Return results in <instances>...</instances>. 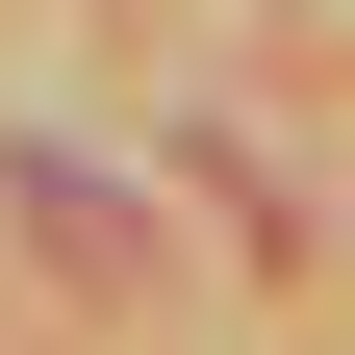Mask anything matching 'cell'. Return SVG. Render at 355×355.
<instances>
[{"label": "cell", "instance_id": "1", "mask_svg": "<svg viewBox=\"0 0 355 355\" xmlns=\"http://www.w3.org/2000/svg\"><path fill=\"white\" fill-rule=\"evenodd\" d=\"M0 203L51 229V279H127V178H76V153H0Z\"/></svg>", "mask_w": 355, "mask_h": 355}]
</instances>
